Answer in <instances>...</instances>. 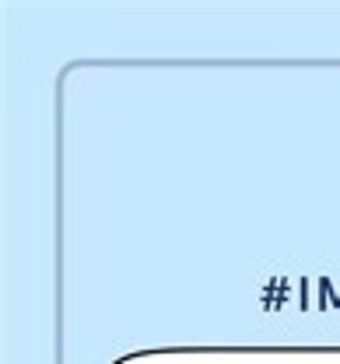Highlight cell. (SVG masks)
I'll return each mask as SVG.
<instances>
[{"instance_id": "1", "label": "cell", "mask_w": 340, "mask_h": 364, "mask_svg": "<svg viewBox=\"0 0 340 364\" xmlns=\"http://www.w3.org/2000/svg\"><path fill=\"white\" fill-rule=\"evenodd\" d=\"M319 291H323V298H319V309H330V305H340L337 298H334V287H330V280H326V277H319Z\"/></svg>"}]
</instances>
